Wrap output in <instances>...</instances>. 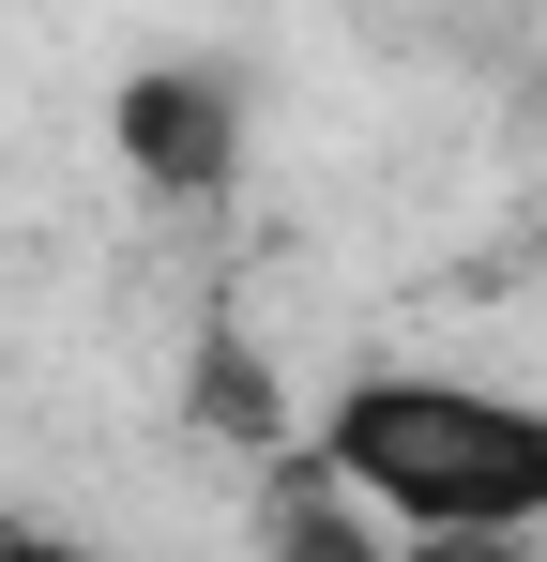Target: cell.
<instances>
[{"mask_svg": "<svg viewBox=\"0 0 547 562\" xmlns=\"http://www.w3.org/2000/svg\"><path fill=\"white\" fill-rule=\"evenodd\" d=\"M304 471L395 548H547V395L456 366H350L304 426Z\"/></svg>", "mask_w": 547, "mask_h": 562, "instance_id": "obj_1", "label": "cell"}, {"mask_svg": "<svg viewBox=\"0 0 547 562\" xmlns=\"http://www.w3.org/2000/svg\"><path fill=\"white\" fill-rule=\"evenodd\" d=\"M122 153H137V183H168V198H228V168H244L228 77H198V61L137 77V92H122Z\"/></svg>", "mask_w": 547, "mask_h": 562, "instance_id": "obj_2", "label": "cell"}, {"mask_svg": "<svg viewBox=\"0 0 547 562\" xmlns=\"http://www.w3.org/2000/svg\"><path fill=\"white\" fill-rule=\"evenodd\" d=\"M274 562H502V548H395V532H365L304 457H274Z\"/></svg>", "mask_w": 547, "mask_h": 562, "instance_id": "obj_3", "label": "cell"}, {"mask_svg": "<svg viewBox=\"0 0 547 562\" xmlns=\"http://www.w3.org/2000/svg\"><path fill=\"white\" fill-rule=\"evenodd\" d=\"M0 562H107V548L62 532V517H15V502H0Z\"/></svg>", "mask_w": 547, "mask_h": 562, "instance_id": "obj_4", "label": "cell"}]
</instances>
